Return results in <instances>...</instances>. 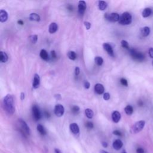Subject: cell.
<instances>
[{
    "label": "cell",
    "instance_id": "1",
    "mask_svg": "<svg viewBox=\"0 0 153 153\" xmlns=\"http://www.w3.org/2000/svg\"><path fill=\"white\" fill-rule=\"evenodd\" d=\"M3 107L9 115H13L15 111L14 99L12 95H7L3 99Z\"/></svg>",
    "mask_w": 153,
    "mask_h": 153
},
{
    "label": "cell",
    "instance_id": "2",
    "mask_svg": "<svg viewBox=\"0 0 153 153\" xmlns=\"http://www.w3.org/2000/svg\"><path fill=\"white\" fill-rule=\"evenodd\" d=\"M17 128L25 137L29 136L30 135V130L26 122L22 119H19L17 121Z\"/></svg>",
    "mask_w": 153,
    "mask_h": 153
},
{
    "label": "cell",
    "instance_id": "3",
    "mask_svg": "<svg viewBox=\"0 0 153 153\" xmlns=\"http://www.w3.org/2000/svg\"><path fill=\"white\" fill-rule=\"evenodd\" d=\"M145 125V121L141 120L137 121L130 128V133L132 134H136L142 130Z\"/></svg>",
    "mask_w": 153,
    "mask_h": 153
},
{
    "label": "cell",
    "instance_id": "4",
    "mask_svg": "<svg viewBox=\"0 0 153 153\" xmlns=\"http://www.w3.org/2000/svg\"><path fill=\"white\" fill-rule=\"evenodd\" d=\"M132 17L129 12H125L120 16L118 23L122 25H128L132 23Z\"/></svg>",
    "mask_w": 153,
    "mask_h": 153
},
{
    "label": "cell",
    "instance_id": "5",
    "mask_svg": "<svg viewBox=\"0 0 153 153\" xmlns=\"http://www.w3.org/2000/svg\"><path fill=\"white\" fill-rule=\"evenodd\" d=\"M129 52L132 59L137 61V62H142L145 59V56L141 52H138L135 49H130Z\"/></svg>",
    "mask_w": 153,
    "mask_h": 153
},
{
    "label": "cell",
    "instance_id": "6",
    "mask_svg": "<svg viewBox=\"0 0 153 153\" xmlns=\"http://www.w3.org/2000/svg\"><path fill=\"white\" fill-rule=\"evenodd\" d=\"M105 19L109 22H118L120 19V15L117 13H112L110 14L106 13L105 15Z\"/></svg>",
    "mask_w": 153,
    "mask_h": 153
},
{
    "label": "cell",
    "instance_id": "7",
    "mask_svg": "<svg viewBox=\"0 0 153 153\" xmlns=\"http://www.w3.org/2000/svg\"><path fill=\"white\" fill-rule=\"evenodd\" d=\"M54 113L57 117H62L65 113V108L61 104H57L54 109Z\"/></svg>",
    "mask_w": 153,
    "mask_h": 153
},
{
    "label": "cell",
    "instance_id": "8",
    "mask_svg": "<svg viewBox=\"0 0 153 153\" xmlns=\"http://www.w3.org/2000/svg\"><path fill=\"white\" fill-rule=\"evenodd\" d=\"M33 111V117L35 121H38L40 120L42 118V115H41V112L39 108L37 105H34L32 108Z\"/></svg>",
    "mask_w": 153,
    "mask_h": 153
},
{
    "label": "cell",
    "instance_id": "9",
    "mask_svg": "<svg viewBox=\"0 0 153 153\" xmlns=\"http://www.w3.org/2000/svg\"><path fill=\"white\" fill-rule=\"evenodd\" d=\"M78 13L80 15H83L86 9V3L84 1H80L78 2Z\"/></svg>",
    "mask_w": 153,
    "mask_h": 153
},
{
    "label": "cell",
    "instance_id": "10",
    "mask_svg": "<svg viewBox=\"0 0 153 153\" xmlns=\"http://www.w3.org/2000/svg\"><path fill=\"white\" fill-rule=\"evenodd\" d=\"M103 47L104 48V50L106 51L107 52V53L112 56L113 57L114 56V51H113V48L112 47V46L109 44V43H104L103 44Z\"/></svg>",
    "mask_w": 153,
    "mask_h": 153
},
{
    "label": "cell",
    "instance_id": "11",
    "mask_svg": "<svg viewBox=\"0 0 153 153\" xmlns=\"http://www.w3.org/2000/svg\"><path fill=\"white\" fill-rule=\"evenodd\" d=\"M71 132L74 135H78L80 133V128L77 123H71L69 126Z\"/></svg>",
    "mask_w": 153,
    "mask_h": 153
},
{
    "label": "cell",
    "instance_id": "12",
    "mask_svg": "<svg viewBox=\"0 0 153 153\" xmlns=\"http://www.w3.org/2000/svg\"><path fill=\"white\" fill-rule=\"evenodd\" d=\"M111 117H112V120H113L114 123H117L121 119V114L118 111H115L113 112V114H112Z\"/></svg>",
    "mask_w": 153,
    "mask_h": 153
},
{
    "label": "cell",
    "instance_id": "13",
    "mask_svg": "<svg viewBox=\"0 0 153 153\" xmlns=\"http://www.w3.org/2000/svg\"><path fill=\"white\" fill-rule=\"evenodd\" d=\"M95 91L97 94L102 95V93H104V91H105V89L102 84L98 83L95 86Z\"/></svg>",
    "mask_w": 153,
    "mask_h": 153
},
{
    "label": "cell",
    "instance_id": "14",
    "mask_svg": "<svg viewBox=\"0 0 153 153\" xmlns=\"http://www.w3.org/2000/svg\"><path fill=\"white\" fill-rule=\"evenodd\" d=\"M123 145V143L120 139H116L113 142V147L116 150H120Z\"/></svg>",
    "mask_w": 153,
    "mask_h": 153
},
{
    "label": "cell",
    "instance_id": "15",
    "mask_svg": "<svg viewBox=\"0 0 153 153\" xmlns=\"http://www.w3.org/2000/svg\"><path fill=\"white\" fill-rule=\"evenodd\" d=\"M8 19V13L4 10H0V22L3 23L6 22Z\"/></svg>",
    "mask_w": 153,
    "mask_h": 153
},
{
    "label": "cell",
    "instance_id": "16",
    "mask_svg": "<svg viewBox=\"0 0 153 153\" xmlns=\"http://www.w3.org/2000/svg\"><path fill=\"white\" fill-rule=\"evenodd\" d=\"M40 84V77L39 75L37 74L34 75V81L33 83V87L34 89H37L39 87Z\"/></svg>",
    "mask_w": 153,
    "mask_h": 153
},
{
    "label": "cell",
    "instance_id": "17",
    "mask_svg": "<svg viewBox=\"0 0 153 153\" xmlns=\"http://www.w3.org/2000/svg\"><path fill=\"white\" fill-rule=\"evenodd\" d=\"M58 29V25L56 23L53 22L50 24L48 28V31L50 34H54L55 33Z\"/></svg>",
    "mask_w": 153,
    "mask_h": 153
},
{
    "label": "cell",
    "instance_id": "18",
    "mask_svg": "<svg viewBox=\"0 0 153 153\" xmlns=\"http://www.w3.org/2000/svg\"><path fill=\"white\" fill-rule=\"evenodd\" d=\"M150 33V28L148 26H145L144 28H141V34L143 37H147L148 35H149Z\"/></svg>",
    "mask_w": 153,
    "mask_h": 153
},
{
    "label": "cell",
    "instance_id": "19",
    "mask_svg": "<svg viewBox=\"0 0 153 153\" xmlns=\"http://www.w3.org/2000/svg\"><path fill=\"white\" fill-rule=\"evenodd\" d=\"M29 20H31V21H35V22H39L40 20V16L35 13H33L31 14H30L29 15Z\"/></svg>",
    "mask_w": 153,
    "mask_h": 153
},
{
    "label": "cell",
    "instance_id": "20",
    "mask_svg": "<svg viewBox=\"0 0 153 153\" xmlns=\"http://www.w3.org/2000/svg\"><path fill=\"white\" fill-rule=\"evenodd\" d=\"M152 14V10L150 8H145L142 13V16L144 18H147Z\"/></svg>",
    "mask_w": 153,
    "mask_h": 153
},
{
    "label": "cell",
    "instance_id": "21",
    "mask_svg": "<svg viewBox=\"0 0 153 153\" xmlns=\"http://www.w3.org/2000/svg\"><path fill=\"white\" fill-rule=\"evenodd\" d=\"M8 59V55H7L6 53L4 52H0V61L3 63H6L7 62Z\"/></svg>",
    "mask_w": 153,
    "mask_h": 153
},
{
    "label": "cell",
    "instance_id": "22",
    "mask_svg": "<svg viewBox=\"0 0 153 153\" xmlns=\"http://www.w3.org/2000/svg\"><path fill=\"white\" fill-rule=\"evenodd\" d=\"M39 56L42 59L44 60H48V53L47 52V51L44 49H43L41 50L40 53H39Z\"/></svg>",
    "mask_w": 153,
    "mask_h": 153
},
{
    "label": "cell",
    "instance_id": "23",
    "mask_svg": "<svg viewBox=\"0 0 153 153\" xmlns=\"http://www.w3.org/2000/svg\"><path fill=\"white\" fill-rule=\"evenodd\" d=\"M37 130L39 132V133L42 135H46L47 134V132L46 130L45 129L44 127L42 125H38L37 127Z\"/></svg>",
    "mask_w": 153,
    "mask_h": 153
},
{
    "label": "cell",
    "instance_id": "24",
    "mask_svg": "<svg viewBox=\"0 0 153 153\" xmlns=\"http://www.w3.org/2000/svg\"><path fill=\"white\" fill-rule=\"evenodd\" d=\"M85 114L88 118L91 119V118H93V117L94 116V113H93V111L91 109L87 108L85 109Z\"/></svg>",
    "mask_w": 153,
    "mask_h": 153
},
{
    "label": "cell",
    "instance_id": "25",
    "mask_svg": "<svg viewBox=\"0 0 153 153\" xmlns=\"http://www.w3.org/2000/svg\"><path fill=\"white\" fill-rule=\"evenodd\" d=\"M107 3L104 1H99V4H98V7H99V8L100 10H101V11H104V10H105L107 7Z\"/></svg>",
    "mask_w": 153,
    "mask_h": 153
},
{
    "label": "cell",
    "instance_id": "26",
    "mask_svg": "<svg viewBox=\"0 0 153 153\" xmlns=\"http://www.w3.org/2000/svg\"><path fill=\"white\" fill-rule=\"evenodd\" d=\"M125 113L128 116H131L134 113V108L131 105H127L125 108Z\"/></svg>",
    "mask_w": 153,
    "mask_h": 153
},
{
    "label": "cell",
    "instance_id": "27",
    "mask_svg": "<svg viewBox=\"0 0 153 153\" xmlns=\"http://www.w3.org/2000/svg\"><path fill=\"white\" fill-rule=\"evenodd\" d=\"M95 62L98 66H101L104 63V59L100 56H96L95 58Z\"/></svg>",
    "mask_w": 153,
    "mask_h": 153
},
{
    "label": "cell",
    "instance_id": "28",
    "mask_svg": "<svg viewBox=\"0 0 153 153\" xmlns=\"http://www.w3.org/2000/svg\"><path fill=\"white\" fill-rule=\"evenodd\" d=\"M67 56L69 59L72 60H75L77 58V55L75 52H74V51H69L67 54Z\"/></svg>",
    "mask_w": 153,
    "mask_h": 153
},
{
    "label": "cell",
    "instance_id": "29",
    "mask_svg": "<svg viewBox=\"0 0 153 153\" xmlns=\"http://www.w3.org/2000/svg\"><path fill=\"white\" fill-rule=\"evenodd\" d=\"M121 46L123 47V48L127 49V50H130V47H129V43H127V42H126V40H122L121 42Z\"/></svg>",
    "mask_w": 153,
    "mask_h": 153
},
{
    "label": "cell",
    "instance_id": "30",
    "mask_svg": "<svg viewBox=\"0 0 153 153\" xmlns=\"http://www.w3.org/2000/svg\"><path fill=\"white\" fill-rule=\"evenodd\" d=\"M29 39L30 42L33 44H35L37 41H38V36L37 35H30L29 37Z\"/></svg>",
    "mask_w": 153,
    "mask_h": 153
},
{
    "label": "cell",
    "instance_id": "31",
    "mask_svg": "<svg viewBox=\"0 0 153 153\" xmlns=\"http://www.w3.org/2000/svg\"><path fill=\"white\" fill-rule=\"evenodd\" d=\"M120 83H121V84L122 85L124 86H126V87L128 86V82H127V81L126 79H125L124 78H122L120 79Z\"/></svg>",
    "mask_w": 153,
    "mask_h": 153
},
{
    "label": "cell",
    "instance_id": "32",
    "mask_svg": "<svg viewBox=\"0 0 153 153\" xmlns=\"http://www.w3.org/2000/svg\"><path fill=\"white\" fill-rule=\"evenodd\" d=\"M86 127L88 129H93V123H91V122H90V121H87L86 124Z\"/></svg>",
    "mask_w": 153,
    "mask_h": 153
},
{
    "label": "cell",
    "instance_id": "33",
    "mask_svg": "<svg viewBox=\"0 0 153 153\" xmlns=\"http://www.w3.org/2000/svg\"><path fill=\"white\" fill-rule=\"evenodd\" d=\"M80 111V108L78 106H73L72 108V111L74 114H77Z\"/></svg>",
    "mask_w": 153,
    "mask_h": 153
},
{
    "label": "cell",
    "instance_id": "34",
    "mask_svg": "<svg viewBox=\"0 0 153 153\" xmlns=\"http://www.w3.org/2000/svg\"><path fill=\"white\" fill-rule=\"evenodd\" d=\"M103 98L105 100H108L110 99V95L109 93H105L104 94Z\"/></svg>",
    "mask_w": 153,
    "mask_h": 153
},
{
    "label": "cell",
    "instance_id": "35",
    "mask_svg": "<svg viewBox=\"0 0 153 153\" xmlns=\"http://www.w3.org/2000/svg\"><path fill=\"white\" fill-rule=\"evenodd\" d=\"M136 153H146V152L144 148H142L141 147H139L136 149Z\"/></svg>",
    "mask_w": 153,
    "mask_h": 153
},
{
    "label": "cell",
    "instance_id": "36",
    "mask_svg": "<svg viewBox=\"0 0 153 153\" xmlns=\"http://www.w3.org/2000/svg\"><path fill=\"white\" fill-rule=\"evenodd\" d=\"M113 134L115 135H116V136H121L122 135L121 132L120 131H119V130H114L113 132Z\"/></svg>",
    "mask_w": 153,
    "mask_h": 153
},
{
    "label": "cell",
    "instance_id": "37",
    "mask_svg": "<svg viewBox=\"0 0 153 153\" xmlns=\"http://www.w3.org/2000/svg\"><path fill=\"white\" fill-rule=\"evenodd\" d=\"M84 26H85L86 29L89 30L90 28V27H91V24L90 22L86 21V22H84Z\"/></svg>",
    "mask_w": 153,
    "mask_h": 153
},
{
    "label": "cell",
    "instance_id": "38",
    "mask_svg": "<svg viewBox=\"0 0 153 153\" xmlns=\"http://www.w3.org/2000/svg\"><path fill=\"white\" fill-rule=\"evenodd\" d=\"M84 86L85 89H89L90 88V83L89 82V81H86L85 82H84Z\"/></svg>",
    "mask_w": 153,
    "mask_h": 153
},
{
    "label": "cell",
    "instance_id": "39",
    "mask_svg": "<svg viewBox=\"0 0 153 153\" xmlns=\"http://www.w3.org/2000/svg\"><path fill=\"white\" fill-rule=\"evenodd\" d=\"M149 56L151 58H153V48L152 47H151L150 49H149Z\"/></svg>",
    "mask_w": 153,
    "mask_h": 153
},
{
    "label": "cell",
    "instance_id": "40",
    "mask_svg": "<svg viewBox=\"0 0 153 153\" xmlns=\"http://www.w3.org/2000/svg\"><path fill=\"white\" fill-rule=\"evenodd\" d=\"M80 69L79 68V67H76L75 69V75H78L80 74Z\"/></svg>",
    "mask_w": 153,
    "mask_h": 153
},
{
    "label": "cell",
    "instance_id": "41",
    "mask_svg": "<svg viewBox=\"0 0 153 153\" xmlns=\"http://www.w3.org/2000/svg\"><path fill=\"white\" fill-rule=\"evenodd\" d=\"M51 55H52V57L53 59H56V54L55 53V51L53 50L51 52Z\"/></svg>",
    "mask_w": 153,
    "mask_h": 153
},
{
    "label": "cell",
    "instance_id": "42",
    "mask_svg": "<svg viewBox=\"0 0 153 153\" xmlns=\"http://www.w3.org/2000/svg\"><path fill=\"white\" fill-rule=\"evenodd\" d=\"M55 98L57 99V100H60L61 99V95L59 94H57L55 95Z\"/></svg>",
    "mask_w": 153,
    "mask_h": 153
},
{
    "label": "cell",
    "instance_id": "43",
    "mask_svg": "<svg viewBox=\"0 0 153 153\" xmlns=\"http://www.w3.org/2000/svg\"><path fill=\"white\" fill-rule=\"evenodd\" d=\"M102 146L104 148H107L108 147V144H107V142H102Z\"/></svg>",
    "mask_w": 153,
    "mask_h": 153
},
{
    "label": "cell",
    "instance_id": "44",
    "mask_svg": "<svg viewBox=\"0 0 153 153\" xmlns=\"http://www.w3.org/2000/svg\"><path fill=\"white\" fill-rule=\"evenodd\" d=\"M25 93H21V94H20V99H21V100H24L25 99Z\"/></svg>",
    "mask_w": 153,
    "mask_h": 153
},
{
    "label": "cell",
    "instance_id": "45",
    "mask_svg": "<svg viewBox=\"0 0 153 153\" xmlns=\"http://www.w3.org/2000/svg\"><path fill=\"white\" fill-rule=\"evenodd\" d=\"M55 153H62L61 151L59 149H58V148H55Z\"/></svg>",
    "mask_w": 153,
    "mask_h": 153
},
{
    "label": "cell",
    "instance_id": "46",
    "mask_svg": "<svg viewBox=\"0 0 153 153\" xmlns=\"http://www.w3.org/2000/svg\"><path fill=\"white\" fill-rule=\"evenodd\" d=\"M17 23L19 24V25H22L24 24V22L22 21V20H19V21L17 22Z\"/></svg>",
    "mask_w": 153,
    "mask_h": 153
},
{
    "label": "cell",
    "instance_id": "47",
    "mask_svg": "<svg viewBox=\"0 0 153 153\" xmlns=\"http://www.w3.org/2000/svg\"><path fill=\"white\" fill-rule=\"evenodd\" d=\"M45 114H46V116L47 118H49L50 117V114H49L48 113H47V112H46Z\"/></svg>",
    "mask_w": 153,
    "mask_h": 153
},
{
    "label": "cell",
    "instance_id": "48",
    "mask_svg": "<svg viewBox=\"0 0 153 153\" xmlns=\"http://www.w3.org/2000/svg\"><path fill=\"white\" fill-rule=\"evenodd\" d=\"M100 153H108V152H107V151H104V150H101L100 151Z\"/></svg>",
    "mask_w": 153,
    "mask_h": 153
},
{
    "label": "cell",
    "instance_id": "49",
    "mask_svg": "<svg viewBox=\"0 0 153 153\" xmlns=\"http://www.w3.org/2000/svg\"><path fill=\"white\" fill-rule=\"evenodd\" d=\"M121 153H127L126 152V150H123V151H122V152H121Z\"/></svg>",
    "mask_w": 153,
    "mask_h": 153
},
{
    "label": "cell",
    "instance_id": "50",
    "mask_svg": "<svg viewBox=\"0 0 153 153\" xmlns=\"http://www.w3.org/2000/svg\"><path fill=\"white\" fill-rule=\"evenodd\" d=\"M152 66H153V61H152Z\"/></svg>",
    "mask_w": 153,
    "mask_h": 153
}]
</instances>
